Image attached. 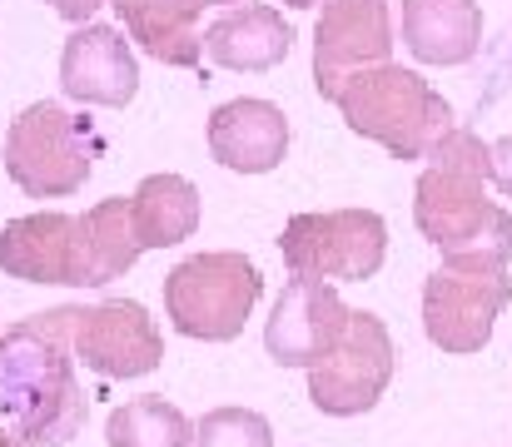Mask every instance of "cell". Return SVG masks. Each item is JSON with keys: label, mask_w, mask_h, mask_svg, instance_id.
Returning <instances> with one entry per match:
<instances>
[{"label": "cell", "mask_w": 512, "mask_h": 447, "mask_svg": "<svg viewBox=\"0 0 512 447\" xmlns=\"http://www.w3.org/2000/svg\"><path fill=\"white\" fill-rule=\"evenodd\" d=\"M493 145L453 125L428 149V169L413 184V224L443 254V269L463 274H508L512 214L488 199Z\"/></svg>", "instance_id": "obj_1"}, {"label": "cell", "mask_w": 512, "mask_h": 447, "mask_svg": "<svg viewBox=\"0 0 512 447\" xmlns=\"http://www.w3.org/2000/svg\"><path fill=\"white\" fill-rule=\"evenodd\" d=\"M80 308H45L0 333V413L30 447H65L85 428V393L75 378Z\"/></svg>", "instance_id": "obj_2"}, {"label": "cell", "mask_w": 512, "mask_h": 447, "mask_svg": "<svg viewBox=\"0 0 512 447\" xmlns=\"http://www.w3.org/2000/svg\"><path fill=\"white\" fill-rule=\"evenodd\" d=\"M343 125L373 145H383L393 159H428V149L453 130V105L403 65H373L358 70L334 100Z\"/></svg>", "instance_id": "obj_3"}, {"label": "cell", "mask_w": 512, "mask_h": 447, "mask_svg": "<svg viewBox=\"0 0 512 447\" xmlns=\"http://www.w3.org/2000/svg\"><path fill=\"white\" fill-rule=\"evenodd\" d=\"M95 154L100 140L90 120L70 115L55 100L25 105L5 130V174L30 199H70L75 189H85Z\"/></svg>", "instance_id": "obj_4"}, {"label": "cell", "mask_w": 512, "mask_h": 447, "mask_svg": "<svg viewBox=\"0 0 512 447\" xmlns=\"http://www.w3.org/2000/svg\"><path fill=\"white\" fill-rule=\"evenodd\" d=\"M259 294H264V279L244 254H234V249L194 254V259L174 264L165 279V313H170L174 333H184V338L229 343L244 333Z\"/></svg>", "instance_id": "obj_5"}, {"label": "cell", "mask_w": 512, "mask_h": 447, "mask_svg": "<svg viewBox=\"0 0 512 447\" xmlns=\"http://www.w3.org/2000/svg\"><path fill=\"white\" fill-rule=\"evenodd\" d=\"M279 254L294 279L324 284H363L388 259V224L373 209H329V214H294L279 234Z\"/></svg>", "instance_id": "obj_6"}, {"label": "cell", "mask_w": 512, "mask_h": 447, "mask_svg": "<svg viewBox=\"0 0 512 447\" xmlns=\"http://www.w3.org/2000/svg\"><path fill=\"white\" fill-rule=\"evenodd\" d=\"M393 383V333L378 313H353L343 343L309 368V398L329 418H358L368 413Z\"/></svg>", "instance_id": "obj_7"}, {"label": "cell", "mask_w": 512, "mask_h": 447, "mask_svg": "<svg viewBox=\"0 0 512 447\" xmlns=\"http://www.w3.org/2000/svg\"><path fill=\"white\" fill-rule=\"evenodd\" d=\"M512 298L508 274H463L438 269L423 284V333L443 353H483L493 323L503 318Z\"/></svg>", "instance_id": "obj_8"}, {"label": "cell", "mask_w": 512, "mask_h": 447, "mask_svg": "<svg viewBox=\"0 0 512 447\" xmlns=\"http://www.w3.org/2000/svg\"><path fill=\"white\" fill-rule=\"evenodd\" d=\"M393 55V15L388 0H324L314 25V90L339 100V90L373 65Z\"/></svg>", "instance_id": "obj_9"}, {"label": "cell", "mask_w": 512, "mask_h": 447, "mask_svg": "<svg viewBox=\"0 0 512 447\" xmlns=\"http://www.w3.org/2000/svg\"><path fill=\"white\" fill-rule=\"evenodd\" d=\"M353 308L324 279H289L264 323V348L279 368H319L343 343Z\"/></svg>", "instance_id": "obj_10"}, {"label": "cell", "mask_w": 512, "mask_h": 447, "mask_svg": "<svg viewBox=\"0 0 512 447\" xmlns=\"http://www.w3.org/2000/svg\"><path fill=\"white\" fill-rule=\"evenodd\" d=\"M75 358L95 378H145L165 358V338L145 303L135 298H110L95 308H80L75 318Z\"/></svg>", "instance_id": "obj_11"}, {"label": "cell", "mask_w": 512, "mask_h": 447, "mask_svg": "<svg viewBox=\"0 0 512 447\" xmlns=\"http://www.w3.org/2000/svg\"><path fill=\"white\" fill-rule=\"evenodd\" d=\"M60 90L80 105L125 110L140 95V65L115 25H80L60 50Z\"/></svg>", "instance_id": "obj_12"}, {"label": "cell", "mask_w": 512, "mask_h": 447, "mask_svg": "<svg viewBox=\"0 0 512 447\" xmlns=\"http://www.w3.org/2000/svg\"><path fill=\"white\" fill-rule=\"evenodd\" d=\"M0 269L25 284L80 289V219L60 214V209L10 219L0 229Z\"/></svg>", "instance_id": "obj_13"}, {"label": "cell", "mask_w": 512, "mask_h": 447, "mask_svg": "<svg viewBox=\"0 0 512 447\" xmlns=\"http://www.w3.org/2000/svg\"><path fill=\"white\" fill-rule=\"evenodd\" d=\"M209 154L234 174H269L289 154V120L274 100H229L209 115Z\"/></svg>", "instance_id": "obj_14"}, {"label": "cell", "mask_w": 512, "mask_h": 447, "mask_svg": "<svg viewBox=\"0 0 512 447\" xmlns=\"http://www.w3.org/2000/svg\"><path fill=\"white\" fill-rule=\"evenodd\" d=\"M289 50H294V25L274 5H234L204 30V55L219 70L239 75L274 70L289 60Z\"/></svg>", "instance_id": "obj_15"}, {"label": "cell", "mask_w": 512, "mask_h": 447, "mask_svg": "<svg viewBox=\"0 0 512 447\" xmlns=\"http://www.w3.org/2000/svg\"><path fill=\"white\" fill-rule=\"evenodd\" d=\"M403 45L423 65H468L483 45L478 0H403Z\"/></svg>", "instance_id": "obj_16"}, {"label": "cell", "mask_w": 512, "mask_h": 447, "mask_svg": "<svg viewBox=\"0 0 512 447\" xmlns=\"http://www.w3.org/2000/svg\"><path fill=\"white\" fill-rule=\"evenodd\" d=\"M204 5L209 0H115L125 35L160 65H179V70H194L204 60V35H199Z\"/></svg>", "instance_id": "obj_17"}, {"label": "cell", "mask_w": 512, "mask_h": 447, "mask_svg": "<svg viewBox=\"0 0 512 447\" xmlns=\"http://www.w3.org/2000/svg\"><path fill=\"white\" fill-rule=\"evenodd\" d=\"M140 254H145V239H140L130 199H100L95 209L80 214V289L125 279Z\"/></svg>", "instance_id": "obj_18"}, {"label": "cell", "mask_w": 512, "mask_h": 447, "mask_svg": "<svg viewBox=\"0 0 512 447\" xmlns=\"http://www.w3.org/2000/svg\"><path fill=\"white\" fill-rule=\"evenodd\" d=\"M145 249H174L199 229V189L184 174H150L130 194Z\"/></svg>", "instance_id": "obj_19"}, {"label": "cell", "mask_w": 512, "mask_h": 447, "mask_svg": "<svg viewBox=\"0 0 512 447\" xmlns=\"http://www.w3.org/2000/svg\"><path fill=\"white\" fill-rule=\"evenodd\" d=\"M105 443L110 447H189L194 443V423L174 403H165V398H130L125 408L110 413Z\"/></svg>", "instance_id": "obj_20"}, {"label": "cell", "mask_w": 512, "mask_h": 447, "mask_svg": "<svg viewBox=\"0 0 512 447\" xmlns=\"http://www.w3.org/2000/svg\"><path fill=\"white\" fill-rule=\"evenodd\" d=\"M194 447H274V428L254 408H214L199 418Z\"/></svg>", "instance_id": "obj_21"}, {"label": "cell", "mask_w": 512, "mask_h": 447, "mask_svg": "<svg viewBox=\"0 0 512 447\" xmlns=\"http://www.w3.org/2000/svg\"><path fill=\"white\" fill-rule=\"evenodd\" d=\"M493 184L512 199V135H503V140L493 145Z\"/></svg>", "instance_id": "obj_22"}, {"label": "cell", "mask_w": 512, "mask_h": 447, "mask_svg": "<svg viewBox=\"0 0 512 447\" xmlns=\"http://www.w3.org/2000/svg\"><path fill=\"white\" fill-rule=\"evenodd\" d=\"M50 5H55L60 20H70V25H90V15H95L105 0H50Z\"/></svg>", "instance_id": "obj_23"}, {"label": "cell", "mask_w": 512, "mask_h": 447, "mask_svg": "<svg viewBox=\"0 0 512 447\" xmlns=\"http://www.w3.org/2000/svg\"><path fill=\"white\" fill-rule=\"evenodd\" d=\"M0 447H25V443H20L15 433H5V428H0Z\"/></svg>", "instance_id": "obj_24"}, {"label": "cell", "mask_w": 512, "mask_h": 447, "mask_svg": "<svg viewBox=\"0 0 512 447\" xmlns=\"http://www.w3.org/2000/svg\"><path fill=\"white\" fill-rule=\"evenodd\" d=\"M284 5H294V10H314L319 0H284Z\"/></svg>", "instance_id": "obj_25"}, {"label": "cell", "mask_w": 512, "mask_h": 447, "mask_svg": "<svg viewBox=\"0 0 512 447\" xmlns=\"http://www.w3.org/2000/svg\"><path fill=\"white\" fill-rule=\"evenodd\" d=\"M209 5H239V0H209Z\"/></svg>", "instance_id": "obj_26"}]
</instances>
